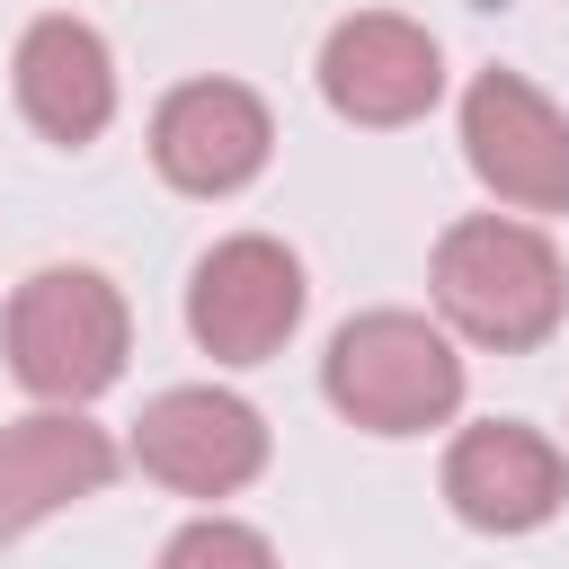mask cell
<instances>
[{"label": "cell", "instance_id": "obj_9", "mask_svg": "<svg viewBox=\"0 0 569 569\" xmlns=\"http://www.w3.org/2000/svg\"><path fill=\"white\" fill-rule=\"evenodd\" d=\"M445 498L462 525L480 533H533L560 498H569V462L551 436L516 427V418H489V427H462L453 453H445Z\"/></svg>", "mask_w": 569, "mask_h": 569}, {"label": "cell", "instance_id": "obj_3", "mask_svg": "<svg viewBox=\"0 0 569 569\" xmlns=\"http://www.w3.org/2000/svg\"><path fill=\"white\" fill-rule=\"evenodd\" d=\"M133 320L98 267H36L9 293V373L36 400H98L124 373Z\"/></svg>", "mask_w": 569, "mask_h": 569}, {"label": "cell", "instance_id": "obj_4", "mask_svg": "<svg viewBox=\"0 0 569 569\" xmlns=\"http://www.w3.org/2000/svg\"><path fill=\"white\" fill-rule=\"evenodd\" d=\"M302 320V258L267 231H240L196 258L187 284V329L213 365H267Z\"/></svg>", "mask_w": 569, "mask_h": 569}, {"label": "cell", "instance_id": "obj_6", "mask_svg": "<svg viewBox=\"0 0 569 569\" xmlns=\"http://www.w3.org/2000/svg\"><path fill=\"white\" fill-rule=\"evenodd\" d=\"M462 151H471V169H480V187L498 204L569 213V116L533 80L480 71L462 89Z\"/></svg>", "mask_w": 569, "mask_h": 569}, {"label": "cell", "instance_id": "obj_11", "mask_svg": "<svg viewBox=\"0 0 569 569\" xmlns=\"http://www.w3.org/2000/svg\"><path fill=\"white\" fill-rule=\"evenodd\" d=\"M18 107L44 142H98L116 116V62L98 27L80 18H36L18 36Z\"/></svg>", "mask_w": 569, "mask_h": 569}, {"label": "cell", "instance_id": "obj_10", "mask_svg": "<svg viewBox=\"0 0 569 569\" xmlns=\"http://www.w3.org/2000/svg\"><path fill=\"white\" fill-rule=\"evenodd\" d=\"M107 480H116V445H107V427L80 418V400H53V409L0 427V533L44 525L53 507L98 498Z\"/></svg>", "mask_w": 569, "mask_h": 569}, {"label": "cell", "instance_id": "obj_8", "mask_svg": "<svg viewBox=\"0 0 569 569\" xmlns=\"http://www.w3.org/2000/svg\"><path fill=\"white\" fill-rule=\"evenodd\" d=\"M267 142H276V124H267L258 89H240V80H187V89H169L160 116H151V160H160V178L187 187V196H231V187H249V178L267 169Z\"/></svg>", "mask_w": 569, "mask_h": 569}, {"label": "cell", "instance_id": "obj_2", "mask_svg": "<svg viewBox=\"0 0 569 569\" xmlns=\"http://www.w3.org/2000/svg\"><path fill=\"white\" fill-rule=\"evenodd\" d=\"M320 391L365 436H427V427H445L462 409V356L418 311H365V320H347L329 338Z\"/></svg>", "mask_w": 569, "mask_h": 569}, {"label": "cell", "instance_id": "obj_1", "mask_svg": "<svg viewBox=\"0 0 569 569\" xmlns=\"http://www.w3.org/2000/svg\"><path fill=\"white\" fill-rule=\"evenodd\" d=\"M436 311L471 338V347H542L569 311V267L533 222L507 213H471L436 240Z\"/></svg>", "mask_w": 569, "mask_h": 569}, {"label": "cell", "instance_id": "obj_5", "mask_svg": "<svg viewBox=\"0 0 569 569\" xmlns=\"http://www.w3.org/2000/svg\"><path fill=\"white\" fill-rule=\"evenodd\" d=\"M133 462L178 498H231L267 471V418L240 391L187 382V391H160L133 418Z\"/></svg>", "mask_w": 569, "mask_h": 569}, {"label": "cell", "instance_id": "obj_7", "mask_svg": "<svg viewBox=\"0 0 569 569\" xmlns=\"http://www.w3.org/2000/svg\"><path fill=\"white\" fill-rule=\"evenodd\" d=\"M320 98L347 124H418L445 98V53L418 18H391V9L338 18L320 44Z\"/></svg>", "mask_w": 569, "mask_h": 569}, {"label": "cell", "instance_id": "obj_12", "mask_svg": "<svg viewBox=\"0 0 569 569\" xmlns=\"http://www.w3.org/2000/svg\"><path fill=\"white\" fill-rule=\"evenodd\" d=\"M196 560H249V569H267L276 551H267V533H240V525H187L169 542V569H196Z\"/></svg>", "mask_w": 569, "mask_h": 569}]
</instances>
